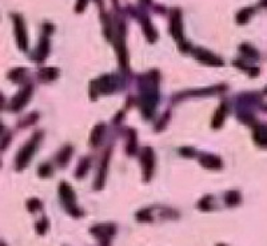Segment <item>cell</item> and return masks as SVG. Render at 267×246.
I'll list each match as a JSON object with an SVG mask.
<instances>
[{"mask_svg": "<svg viewBox=\"0 0 267 246\" xmlns=\"http://www.w3.org/2000/svg\"><path fill=\"white\" fill-rule=\"evenodd\" d=\"M254 139L259 146L267 149V126L257 127V130L254 131Z\"/></svg>", "mask_w": 267, "mask_h": 246, "instance_id": "6da1fadb", "label": "cell"}, {"mask_svg": "<svg viewBox=\"0 0 267 246\" xmlns=\"http://www.w3.org/2000/svg\"><path fill=\"white\" fill-rule=\"evenodd\" d=\"M226 202L229 206H238L242 202V197L238 192H229L227 193Z\"/></svg>", "mask_w": 267, "mask_h": 246, "instance_id": "7a4b0ae2", "label": "cell"}, {"mask_svg": "<svg viewBox=\"0 0 267 246\" xmlns=\"http://www.w3.org/2000/svg\"><path fill=\"white\" fill-rule=\"evenodd\" d=\"M253 12H254L253 8H246V10L242 11V12L239 14V17H238V19H239V23H246V22L249 20V17L253 15Z\"/></svg>", "mask_w": 267, "mask_h": 246, "instance_id": "3957f363", "label": "cell"}, {"mask_svg": "<svg viewBox=\"0 0 267 246\" xmlns=\"http://www.w3.org/2000/svg\"><path fill=\"white\" fill-rule=\"evenodd\" d=\"M218 246H226V245H223V243H220V245H218Z\"/></svg>", "mask_w": 267, "mask_h": 246, "instance_id": "277c9868", "label": "cell"}, {"mask_svg": "<svg viewBox=\"0 0 267 246\" xmlns=\"http://www.w3.org/2000/svg\"><path fill=\"white\" fill-rule=\"evenodd\" d=\"M266 92H267V87H266Z\"/></svg>", "mask_w": 267, "mask_h": 246, "instance_id": "5b68a950", "label": "cell"}]
</instances>
